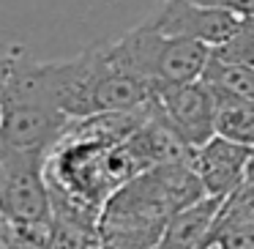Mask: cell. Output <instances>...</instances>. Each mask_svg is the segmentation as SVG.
I'll return each mask as SVG.
<instances>
[{"mask_svg": "<svg viewBox=\"0 0 254 249\" xmlns=\"http://www.w3.org/2000/svg\"><path fill=\"white\" fill-rule=\"evenodd\" d=\"M221 205H224V200L219 197H202L178 211L167 225L159 249H199L205 238L213 233Z\"/></svg>", "mask_w": 254, "mask_h": 249, "instance_id": "52a82bcc", "label": "cell"}, {"mask_svg": "<svg viewBox=\"0 0 254 249\" xmlns=\"http://www.w3.org/2000/svg\"><path fill=\"white\" fill-rule=\"evenodd\" d=\"M191 3H199V6L208 8H224V11H232L238 17H254V0H191Z\"/></svg>", "mask_w": 254, "mask_h": 249, "instance_id": "7c38bea8", "label": "cell"}, {"mask_svg": "<svg viewBox=\"0 0 254 249\" xmlns=\"http://www.w3.org/2000/svg\"><path fill=\"white\" fill-rule=\"evenodd\" d=\"M101 47H104L107 61L118 72L142 80L153 90L161 85L197 83L210 58L208 47L197 44V41L164 36L150 28L145 19L137 28L126 30L121 39L107 41Z\"/></svg>", "mask_w": 254, "mask_h": 249, "instance_id": "7a4b0ae2", "label": "cell"}, {"mask_svg": "<svg viewBox=\"0 0 254 249\" xmlns=\"http://www.w3.org/2000/svg\"><path fill=\"white\" fill-rule=\"evenodd\" d=\"M202 197L208 194L191 162L150 167L123 183L101 208L104 249H159L172 216Z\"/></svg>", "mask_w": 254, "mask_h": 249, "instance_id": "6da1fadb", "label": "cell"}, {"mask_svg": "<svg viewBox=\"0 0 254 249\" xmlns=\"http://www.w3.org/2000/svg\"><path fill=\"white\" fill-rule=\"evenodd\" d=\"M249 154H252V148H243V145H235L221 137L208 140L202 148L194 151L191 167L202 183L205 194L219 200L232 197L243 183Z\"/></svg>", "mask_w": 254, "mask_h": 249, "instance_id": "8992f818", "label": "cell"}, {"mask_svg": "<svg viewBox=\"0 0 254 249\" xmlns=\"http://www.w3.org/2000/svg\"><path fill=\"white\" fill-rule=\"evenodd\" d=\"M199 80H202L210 90L230 93V96H235V99H243V101H252L254 104V66L224 61V58L213 55V50H210L208 66H205V72Z\"/></svg>", "mask_w": 254, "mask_h": 249, "instance_id": "30bf717a", "label": "cell"}, {"mask_svg": "<svg viewBox=\"0 0 254 249\" xmlns=\"http://www.w3.org/2000/svg\"><path fill=\"white\" fill-rule=\"evenodd\" d=\"M241 19L243 17L232 11L208 8L191 3V0H161L159 8H153L145 17V22L159 33L172 36V39L197 41L208 50H219L238 33Z\"/></svg>", "mask_w": 254, "mask_h": 249, "instance_id": "277c9868", "label": "cell"}, {"mask_svg": "<svg viewBox=\"0 0 254 249\" xmlns=\"http://www.w3.org/2000/svg\"><path fill=\"white\" fill-rule=\"evenodd\" d=\"M213 55L224 58V61H232V63L254 66V17H243L238 33L232 36L224 47L213 50Z\"/></svg>", "mask_w": 254, "mask_h": 249, "instance_id": "8fae6325", "label": "cell"}, {"mask_svg": "<svg viewBox=\"0 0 254 249\" xmlns=\"http://www.w3.org/2000/svg\"><path fill=\"white\" fill-rule=\"evenodd\" d=\"M153 104L189 148L197 151L216 137L213 93L202 80L183 85H161L153 90Z\"/></svg>", "mask_w": 254, "mask_h": 249, "instance_id": "5b68a950", "label": "cell"}, {"mask_svg": "<svg viewBox=\"0 0 254 249\" xmlns=\"http://www.w3.org/2000/svg\"><path fill=\"white\" fill-rule=\"evenodd\" d=\"M213 93V132L243 148H254V104L230 93Z\"/></svg>", "mask_w": 254, "mask_h": 249, "instance_id": "ba28073f", "label": "cell"}, {"mask_svg": "<svg viewBox=\"0 0 254 249\" xmlns=\"http://www.w3.org/2000/svg\"><path fill=\"white\" fill-rule=\"evenodd\" d=\"M0 249H11V241H8V236L0 238Z\"/></svg>", "mask_w": 254, "mask_h": 249, "instance_id": "5bb4252c", "label": "cell"}, {"mask_svg": "<svg viewBox=\"0 0 254 249\" xmlns=\"http://www.w3.org/2000/svg\"><path fill=\"white\" fill-rule=\"evenodd\" d=\"M50 249H104L99 219L77 211L52 208Z\"/></svg>", "mask_w": 254, "mask_h": 249, "instance_id": "9c48e42d", "label": "cell"}, {"mask_svg": "<svg viewBox=\"0 0 254 249\" xmlns=\"http://www.w3.org/2000/svg\"><path fill=\"white\" fill-rule=\"evenodd\" d=\"M47 159L0 145V216L8 230H47L52 219Z\"/></svg>", "mask_w": 254, "mask_h": 249, "instance_id": "3957f363", "label": "cell"}, {"mask_svg": "<svg viewBox=\"0 0 254 249\" xmlns=\"http://www.w3.org/2000/svg\"><path fill=\"white\" fill-rule=\"evenodd\" d=\"M19 52H22V50H0V96H3V90H6L8 77H11L14 66H17Z\"/></svg>", "mask_w": 254, "mask_h": 249, "instance_id": "4fadbf2b", "label": "cell"}]
</instances>
